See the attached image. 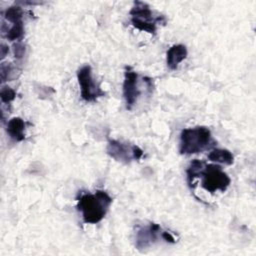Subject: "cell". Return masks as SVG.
<instances>
[{
  "mask_svg": "<svg viewBox=\"0 0 256 256\" xmlns=\"http://www.w3.org/2000/svg\"><path fill=\"white\" fill-rule=\"evenodd\" d=\"M112 201V197L104 190L81 193L77 197V209L81 212L84 223L96 224L105 217Z\"/></svg>",
  "mask_w": 256,
  "mask_h": 256,
  "instance_id": "cell-1",
  "label": "cell"
},
{
  "mask_svg": "<svg viewBox=\"0 0 256 256\" xmlns=\"http://www.w3.org/2000/svg\"><path fill=\"white\" fill-rule=\"evenodd\" d=\"M216 142L207 127L198 126L183 129L180 135L179 152L184 155L200 153L214 147Z\"/></svg>",
  "mask_w": 256,
  "mask_h": 256,
  "instance_id": "cell-2",
  "label": "cell"
},
{
  "mask_svg": "<svg viewBox=\"0 0 256 256\" xmlns=\"http://www.w3.org/2000/svg\"><path fill=\"white\" fill-rule=\"evenodd\" d=\"M131 24L133 27L140 31H145L150 34H155L157 25L161 23L166 24V19L163 15L155 16L150 9L149 5L142 1H135L132 9L130 10Z\"/></svg>",
  "mask_w": 256,
  "mask_h": 256,
  "instance_id": "cell-3",
  "label": "cell"
},
{
  "mask_svg": "<svg viewBox=\"0 0 256 256\" xmlns=\"http://www.w3.org/2000/svg\"><path fill=\"white\" fill-rule=\"evenodd\" d=\"M200 176L202 177L201 186L210 193L218 190L224 192L231 181L229 176L222 170V167L217 164H205Z\"/></svg>",
  "mask_w": 256,
  "mask_h": 256,
  "instance_id": "cell-4",
  "label": "cell"
},
{
  "mask_svg": "<svg viewBox=\"0 0 256 256\" xmlns=\"http://www.w3.org/2000/svg\"><path fill=\"white\" fill-rule=\"evenodd\" d=\"M77 79L80 86L81 98L86 102H94L105 95L100 85L92 77L90 65L82 66L77 72Z\"/></svg>",
  "mask_w": 256,
  "mask_h": 256,
  "instance_id": "cell-5",
  "label": "cell"
},
{
  "mask_svg": "<svg viewBox=\"0 0 256 256\" xmlns=\"http://www.w3.org/2000/svg\"><path fill=\"white\" fill-rule=\"evenodd\" d=\"M106 151L111 158L122 163H130L133 160L141 159L143 156V150L140 147L119 140H109Z\"/></svg>",
  "mask_w": 256,
  "mask_h": 256,
  "instance_id": "cell-6",
  "label": "cell"
},
{
  "mask_svg": "<svg viewBox=\"0 0 256 256\" xmlns=\"http://www.w3.org/2000/svg\"><path fill=\"white\" fill-rule=\"evenodd\" d=\"M140 93L141 91L138 86V74L131 66H126L123 81V97L127 110H131L133 108Z\"/></svg>",
  "mask_w": 256,
  "mask_h": 256,
  "instance_id": "cell-7",
  "label": "cell"
},
{
  "mask_svg": "<svg viewBox=\"0 0 256 256\" xmlns=\"http://www.w3.org/2000/svg\"><path fill=\"white\" fill-rule=\"evenodd\" d=\"M162 238L161 227L156 223H150L148 226L141 227L136 232L135 246L137 249H145Z\"/></svg>",
  "mask_w": 256,
  "mask_h": 256,
  "instance_id": "cell-8",
  "label": "cell"
},
{
  "mask_svg": "<svg viewBox=\"0 0 256 256\" xmlns=\"http://www.w3.org/2000/svg\"><path fill=\"white\" fill-rule=\"evenodd\" d=\"M188 51L186 46L182 44H177L171 46L166 54V61H167V66L171 70H175L179 63H181L186 57H187Z\"/></svg>",
  "mask_w": 256,
  "mask_h": 256,
  "instance_id": "cell-9",
  "label": "cell"
},
{
  "mask_svg": "<svg viewBox=\"0 0 256 256\" xmlns=\"http://www.w3.org/2000/svg\"><path fill=\"white\" fill-rule=\"evenodd\" d=\"M7 133L15 142H21L25 139V122L20 117H14L7 123Z\"/></svg>",
  "mask_w": 256,
  "mask_h": 256,
  "instance_id": "cell-10",
  "label": "cell"
},
{
  "mask_svg": "<svg viewBox=\"0 0 256 256\" xmlns=\"http://www.w3.org/2000/svg\"><path fill=\"white\" fill-rule=\"evenodd\" d=\"M208 159L212 162L222 163L226 165H231L234 162V157L232 153L227 149H213L208 154Z\"/></svg>",
  "mask_w": 256,
  "mask_h": 256,
  "instance_id": "cell-11",
  "label": "cell"
},
{
  "mask_svg": "<svg viewBox=\"0 0 256 256\" xmlns=\"http://www.w3.org/2000/svg\"><path fill=\"white\" fill-rule=\"evenodd\" d=\"M204 166H205V162L198 160V159H194L190 162V164L186 170V173H187L188 184L191 188H193L194 180L200 176V173Z\"/></svg>",
  "mask_w": 256,
  "mask_h": 256,
  "instance_id": "cell-12",
  "label": "cell"
},
{
  "mask_svg": "<svg viewBox=\"0 0 256 256\" xmlns=\"http://www.w3.org/2000/svg\"><path fill=\"white\" fill-rule=\"evenodd\" d=\"M4 17L6 20H8L13 24L19 23V22H22L23 11L19 6H11L5 11Z\"/></svg>",
  "mask_w": 256,
  "mask_h": 256,
  "instance_id": "cell-13",
  "label": "cell"
},
{
  "mask_svg": "<svg viewBox=\"0 0 256 256\" xmlns=\"http://www.w3.org/2000/svg\"><path fill=\"white\" fill-rule=\"evenodd\" d=\"M24 36V25L23 22L15 23L7 32V39L10 41L20 40Z\"/></svg>",
  "mask_w": 256,
  "mask_h": 256,
  "instance_id": "cell-14",
  "label": "cell"
},
{
  "mask_svg": "<svg viewBox=\"0 0 256 256\" xmlns=\"http://www.w3.org/2000/svg\"><path fill=\"white\" fill-rule=\"evenodd\" d=\"M0 97L3 103H9L16 97V92L10 87H3L0 92Z\"/></svg>",
  "mask_w": 256,
  "mask_h": 256,
  "instance_id": "cell-15",
  "label": "cell"
},
{
  "mask_svg": "<svg viewBox=\"0 0 256 256\" xmlns=\"http://www.w3.org/2000/svg\"><path fill=\"white\" fill-rule=\"evenodd\" d=\"M13 47H14L13 50H14L15 58H17V59L22 58L25 54V46L21 43H16V44H14Z\"/></svg>",
  "mask_w": 256,
  "mask_h": 256,
  "instance_id": "cell-16",
  "label": "cell"
},
{
  "mask_svg": "<svg viewBox=\"0 0 256 256\" xmlns=\"http://www.w3.org/2000/svg\"><path fill=\"white\" fill-rule=\"evenodd\" d=\"M0 72H1V79L2 81H5V79L7 78V75L11 72V65H1L0 68Z\"/></svg>",
  "mask_w": 256,
  "mask_h": 256,
  "instance_id": "cell-17",
  "label": "cell"
},
{
  "mask_svg": "<svg viewBox=\"0 0 256 256\" xmlns=\"http://www.w3.org/2000/svg\"><path fill=\"white\" fill-rule=\"evenodd\" d=\"M162 239L165 240L166 242H169V243H175L176 242V240L172 236V234H170L167 231H162Z\"/></svg>",
  "mask_w": 256,
  "mask_h": 256,
  "instance_id": "cell-18",
  "label": "cell"
},
{
  "mask_svg": "<svg viewBox=\"0 0 256 256\" xmlns=\"http://www.w3.org/2000/svg\"><path fill=\"white\" fill-rule=\"evenodd\" d=\"M8 51H9L8 47H7L6 45L2 44V45H1V58H2V59L6 56V54H8Z\"/></svg>",
  "mask_w": 256,
  "mask_h": 256,
  "instance_id": "cell-19",
  "label": "cell"
}]
</instances>
